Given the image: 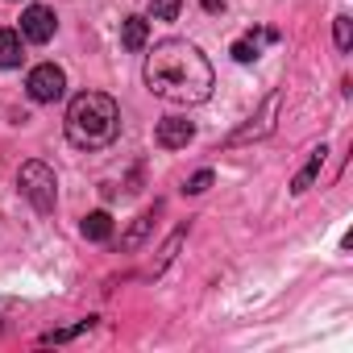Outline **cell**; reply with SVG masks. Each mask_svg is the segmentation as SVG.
Masks as SVG:
<instances>
[{"instance_id":"10","label":"cell","mask_w":353,"mask_h":353,"mask_svg":"<svg viewBox=\"0 0 353 353\" xmlns=\"http://www.w3.org/2000/svg\"><path fill=\"white\" fill-rule=\"evenodd\" d=\"M21 34L17 30H0V67L5 71H13V67H21Z\"/></svg>"},{"instance_id":"11","label":"cell","mask_w":353,"mask_h":353,"mask_svg":"<svg viewBox=\"0 0 353 353\" xmlns=\"http://www.w3.org/2000/svg\"><path fill=\"white\" fill-rule=\"evenodd\" d=\"M324 154H328L324 145H316V150H312V158H307V166H303V170L295 174V183H291V192H295V196H303V192H307V188L316 183V174H320V166H324Z\"/></svg>"},{"instance_id":"9","label":"cell","mask_w":353,"mask_h":353,"mask_svg":"<svg viewBox=\"0 0 353 353\" xmlns=\"http://www.w3.org/2000/svg\"><path fill=\"white\" fill-rule=\"evenodd\" d=\"M150 42V21L145 17H125L121 21V46L125 50H145Z\"/></svg>"},{"instance_id":"16","label":"cell","mask_w":353,"mask_h":353,"mask_svg":"<svg viewBox=\"0 0 353 353\" xmlns=\"http://www.w3.org/2000/svg\"><path fill=\"white\" fill-rule=\"evenodd\" d=\"M332 34H336V50H341V54H349V46H353V21H349L345 13L336 17V26H332Z\"/></svg>"},{"instance_id":"3","label":"cell","mask_w":353,"mask_h":353,"mask_svg":"<svg viewBox=\"0 0 353 353\" xmlns=\"http://www.w3.org/2000/svg\"><path fill=\"white\" fill-rule=\"evenodd\" d=\"M17 188L21 196L38 208V212H54V200H59V179H54V170L46 162H26L17 170Z\"/></svg>"},{"instance_id":"15","label":"cell","mask_w":353,"mask_h":353,"mask_svg":"<svg viewBox=\"0 0 353 353\" xmlns=\"http://www.w3.org/2000/svg\"><path fill=\"white\" fill-rule=\"evenodd\" d=\"M179 9H183V0H150L154 21H174V17H179Z\"/></svg>"},{"instance_id":"5","label":"cell","mask_w":353,"mask_h":353,"mask_svg":"<svg viewBox=\"0 0 353 353\" xmlns=\"http://www.w3.org/2000/svg\"><path fill=\"white\" fill-rule=\"evenodd\" d=\"M54 30H59V17H54L46 5H30V9L21 13V38H26V42L46 46V42L54 38Z\"/></svg>"},{"instance_id":"6","label":"cell","mask_w":353,"mask_h":353,"mask_svg":"<svg viewBox=\"0 0 353 353\" xmlns=\"http://www.w3.org/2000/svg\"><path fill=\"white\" fill-rule=\"evenodd\" d=\"M279 104H283V96H279V92H270V96H266V104H262V112H258V117H250V125H241L225 145H245V141H254V137H266V133L274 129Z\"/></svg>"},{"instance_id":"1","label":"cell","mask_w":353,"mask_h":353,"mask_svg":"<svg viewBox=\"0 0 353 353\" xmlns=\"http://www.w3.org/2000/svg\"><path fill=\"white\" fill-rule=\"evenodd\" d=\"M212 63L183 38L158 42L145 59V88L166 104H204L212 96Z\"/></svg>"},{"instance_id":"8","label":"cell","mask_w":353,"mask_h":353,"mask_svg":"<svg viewBox=\"0 0 353 353\" xmlns=\"http://www.w3.org/2000/svg\"><path fill=\"white\" fill-rule=\"evenodd\" d=\"M262 42H279V30H258V34H245L241 42H233V59L237 63H254L262 54Z\"/></svg>"},{"instance_id":"4","label":"cell","mask_w":353,"mask_h":353,"mask_svg":"<svg viewBox=\"0 0 353 353\" xmlns=\"http://www.w3.org/2000/svg\"><path fill=\"white\" fill-rule=\"evenodd\" d=\"M26 88H30V100H38V104H54V100H63V92H67V75H63V67L42 63V67L30 71Z\"/></svg>"},{"instance_id":"14","label":"cell","mask_w":353,"mask_h":353,"mask_svg":"<svg viewBox=\"0 0 353 353\" xmlns=\"http://www.w3.org/2000/svg\"><path fill=\"white\" fill-rule=\"evenodd\" d=\"M88 328H96V320H92V316H88V320H79V324H71V328L46 332V336H42V345H63V341H75V336H83Z\"/></svg>"},{"instance_id":"2","label":"cell","mask_w":353,"mask_h":353,"mask_svg":"<svg viewBox=\"0 0 353 353\" xmlns=\"http://www.w3.org/2000/svg\"><path fill=\"white\" fill-rule=\"evenodd\" d=\"M121 133V108L104 92H83L67 108V141L75 150H104Z\"/></svg>"},{"instance_id":"7","label":"cell","mask_w":353,"mask_h":353,"mask_svg":"<svg viewBox=\"0 0 353 353\" xmlns=\"http://www.w3.org/2000/svg\"><path fill=\"white\" fill-rule=\"evenodd\" d=\"M192 137H196V125L183 121V117H166V121H158V129H154V141H158L162 150H183Z\"/></svg>"},{"instance_id":"17","label":"cell","mask_w":353,"mask_h":353,"mask_svg":"<svg viewBox=\"0 0 353 353\" xmlns=\"http://www.w3.org/2000/svg\"><path fill=\"white\" fill-rule=\"evenodd\" d=\"M208 188H212V170H196L192 179H188V188H183V192H188V196H204Z\"/></svg>"},{"instance_id":"12","label":"cell","mask_w":353,"mask_h":353,"mask_svg":"<svg viewBox=\"0 0 353 353\" xmlns=\"http://www.w3.org/2000/svg\"><path fill=\"white\" fill-rule=\"evenodd\" d=\"M79 229H83L88 241H108V237H112V216H108V212H88Z\"/></svg>"},{"instance_id":"18","label":"cell","mask_w":353,"mask_h":353,"mask_svg":"<svg viewBox=\"0 0 353 353\" xmlns=\"http://www.w3.org/2000/svg\"><path fill=\"white\" fill-rule=\"evenodd\" d=\"M200 5H204L208 13H221V9H225V0H200Z\"/></svg>"},{"instance_id":"13","label":"cell","mask_w":353,"mask_h":353,"mask_svg":"<svg viewBox=\"0 0 353 353\" xmlns=\"http://www.w3.org/2000/svg\"><path fill=\"white\" fill-rule=\"evenodd\" d=\"M150 229H154V212H141V216L133 221V229L121 237V250H137V245L145 241V233H150Z\"/></svg>"}]
</instances>
